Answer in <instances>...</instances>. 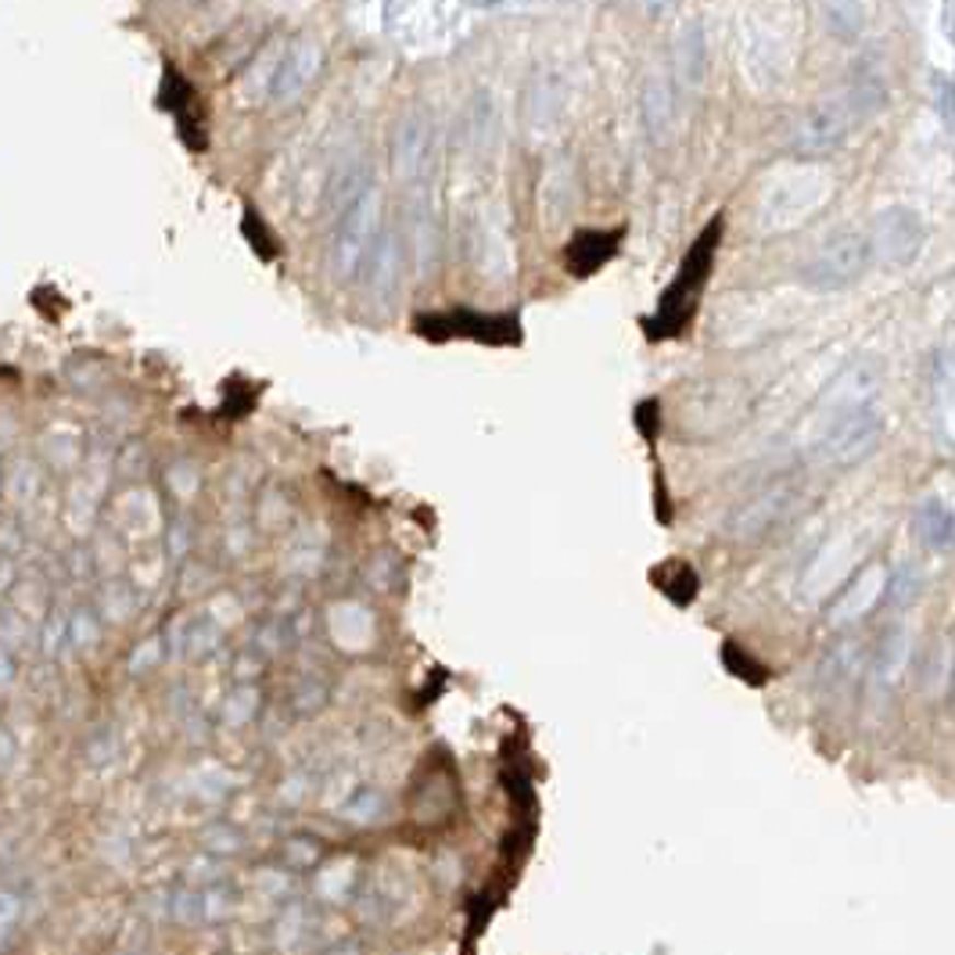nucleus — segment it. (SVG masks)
I'll list each match as a JSON object with an SVG mask.
<instances>
[{
    "label": "nucleus",
    "instance_id": "1",
    "mask_svg": "<svg viewBox=\"0 0 955 955\" xmlns=\"http://www.w3.org/2000/svg\"><path fill=\"white\" fill-rule=\"evenodd\" d=\"M718 238H722V216H715L712 223L704 227V234L690 244V252H687V260H682L676 280L668 284V291L661 295V302H657V313L647 320L651 342L679 338V334L690 327L697 306H701L704 284H707V277H712Z\"/></svg>",
    "mask_w": 955,
    "mask_h": 955
},
{
    "label": "nucleus",
    "instance_id": "11",
    "mask_svg": "<svg viewBox=\"0 0 955 955\" xmlns=\"http://www.w3.org/2000/svg\"><path fill=\"white\" fill-rule=\"evenodd\" d=\"M909 661H912V632L906 625L887 629L884 640L876 643V651H873L870 687L881 693V697H887L901 682V676H906Z\"/></svg>",
    "mask_w": 955,
    "mask_h": 955
},
{
    "label": "nucleus",
    "instance_id": "24",
    "mask_svg": "<svg viewBox=\"0 0 955 955\" xmlns=\"http://www.w3.org/2000/svg\"><path fill=\"white\" fill-rule=\"evenodd\" d=\"M205 841H209L212 851H238L241 848L234 830H209V833H205Z\"/></svg>",
    "mask_w": 955,
    "mask_h": 955
},
{
    "label": "nucleus",
    "instance_id": "25",
    "mask_svg": "<svg viewBox=\"0 0 955 955\" xmlns=\"http://www.w3.org/2000/svg\"><path fill=\"white\" fill-rule=\"evenodd\" d=\"M8 761H11V740H8V733L0 729V769H8Z\"/></svg>",
    "mask_w": 955,
    "mask_h": 955
},
{
    "label": "nucleus",
    "instance_id": "27",
    "mask_svg": "<svg viewBox=\"0 0 955 955\" xmlns=\"http://www.w3.org/2000/svg\"><path fill=\"white\" fill-rule=\"evenodd\" d=\"M11 679V661H8V654L0 651V682H8Z\"/></svg>",
    "mask_w": 955,
    "mask_h": 955
},
{
    "label": "nucleus",
    "instance_id": "17",
    "mask_svg": "<svg viewBox=\"0 0 955 955\" xmlns=\"http://www.w3.org/2000/svg\"><path fill=\"white\" fill-rule=\"evenodd\" d=\"M819 11L826 25H830V33L841 36V41H855L862 33V22H866V4L862 0H819Z\"/></svg>",
    "mask_w": 955,
    "mask_h": 955
},
{
    "label": "nucleus",
    "instance_id": "6",
    "mask_svg": "<svg viewBox=\"0 0 955 955\" xmlns=\"http://www.w3.org/2000/svg\"><path fill=\"white\" fill-rule=\"evenodd\" d=\"M870 249L884 266H909L923 249V223L920 216L909 209H884L876 216Z\"/></svg>",
    "mask_w": 955,
    "mask_h": 955
},
{
    "label": "nucleus",
    "instance_id": "23",
    "mask_svg": "<svg viewBox=\"0 0 955 955\" xmlns=\"http://www.w3.org/2000/svg\"><path fill=\"white\" fill-rule=\"evenodd\" d=\"M170 482H173V488L180 496H191L198 488V471L191 468V463H176V468L170 471Z\"/></svg>",
    "mask_w": 955,
    "mask_h": 955
},
{
    "label": "nucleus",
    "instance_id": "12",
    "mask_svg": "<svg viewBox=\"0 0 955 955\" xmlns=\"http://www.w3.org/2000/svg\"><path fill=\"white\" fill-rule=\"evenodd\" d=\"M284 55H288V41H284L280 33L269 36V41L255 50V58L249 61V69H244L241 83H238V97L244 101V105L269 101V94H274V87H277L280 66H284Z\"/></svg>",
    "mask_w": 955,
    "mask_h": 955
},
{
    "label": "nucleus",
    "instance_id": "20",
    "mask_svg": "<svg viewBox=\"0 0 955 955\" xmlns=\"http://www.w3.org/2000/svg\"><path fill=\"white\" fill-rule=\"evenodd\" d=\"M643 101H647V123H651L654 137H661L665 126H668V115H672V90H668L661 80H651L647 97Z\"/></svg>",
    "mask_w": 955,
    "mask_h": 955
},
{
    "label": "nucleus",
    "instance_id": "5",
    "mask_svg": "<svg viewBox=\"0 0 955 955\" xmlns=\"http://www.w3.org/2000/svg\"><path fill=\"white\" fill-rule=\"evenodd\" d=\"M378 219H381V195L378 187H367L353 205L345 209L338 223V238H334V277L348 280L356 277V269L364 266L373 238H378Z\"/></svg>",
    "mask_w": 955,
    "mask_h": 955
},
{
    "label": "nucleus",
    "instance_id": "2",
    "mask_svg": "<svg viewBox=\"0 0 955 955\" xmlns=\"http://www.w3.org/2000/svg\"><path fill=\"white\" fill-rule=\"evenodd\" d=\"M884 421L876 417V410L859 403V406H841L833 413V421L826 424V432L816 446V457L833 468H848V463L866 460L876 446H881Z\"/></svg>",
    "mask_w": 955,
    "mask_h": 955
},
{
    "label": "nucleus",
    "instance_id": "18",
    "mask_svg": "<svg viewBox=\"0 0 955 955\" xmlns=\"http://www.w3.org/2000/svg\"><path fill=\"white\" fill-rule=\"evenodd\" d=\"M916 536L934 550L948 546L955 536V518L941 503H927V507H920V514H916Z\"/></svg>",
    "mask_w": 955,
    "mask_h": 955
},
{
    "label": "nucleus",
    "instance_id": "4",
    "mask_svg": "<svg viewBox=\"0 0 955 955\" xmlns=\"http://www.w3.org/2000/svg\"><path fill=\"white\" fill-rule=\"evenodd\" d=\"M851 123H855V112H851L848 97L819 101V105H812L797 115L786 148H791L797 159H826V154H833L844 145Z\"/></svg>",
    "mask_w": 955,
    "mask_h": 955
},
{
    "label": "nucleus",
    "instance_id": "9",
    "mask_svg": "<svg viewBox=\"0 0 955 955\" xmlns=\"http://www.w3.org/2000/svg\"><path fill=\"white\" fill-rule=\"evenodd\" d=\"M887 597V572L881 564H870L851 578L844 592L830 603V622L833 625H855L870 611H876Z\"/></svg>",
    "mask_w": 955,
    "mask_h": 955
},
{
    "label": "nucleus",
    "instance_id": "21",
    "mask_svg": "<svg viewBox=\"0 0 955 955\" xmlns=\"http://www.w3.org/2000/svg\"><path fill=\"white\" fill-rule=\"evenodd\" d=\"M920 589H923L920 572H916L912 564L898 567L895 578H887V597H890V603H895L898 611H901V608H909V603H912L916 597H920Z\"/></svg>",
    "mask_w": 955,
    "mask_h": 955
},
{
    "label": "nucleus",
    "instance_id": "3",
    "mask_svg": "<svg viewBox=\"0 0 955 955\" xmlns=\"http://www.w3.org/2000/svg\"><path fill=\"white\" fill-rule=\"evenodd\" d=\"M873 260L870 238L859 234V230H844V234H833L822 249L812 255V263L805 266V288L812 291H837L855 284Z\"/></svg>",
    "mask_w": 955,
    "mask_h": 955
},
{
    "label": "nucleus",
    "instance_id": "7",
    "mask_svg": "<svg viewBox=\"0 0 955 955\" xmlns=\"http://www.w3.org/2000/svg\"><path fill=\"white\" fill-rule=\"evenodd\" d=\"M320 66H324V47H320L313 36H299V41H291L269 101L280 105V108L299 105V101L306 97V90L313 87V80L320 76Z\"/></svg>",
    "mask_w": 955,
    "mask_h": 955
},
{
    "label": "nucleus",
    "instance_id": "15",
    "mask_svg": "<svg viewBox=\"0 0 955 955\" xmlns=\"http://www.w3.org/2000/svg\"><path fill=\"white\" fill-rule=\"evenodd\" d=\"M618 249V234H578L575 244L567 249V266H572L575 277H586L592 269H600L608 260H614Z\"/></svg>",
    "mask_w": 955,
    "mask_h": 955
},
{
    "label": "nucleus",
    "instance_id": "26",
    "mask_svg": "<svg viewBox=\"0 0 955 955\" xmlns=\"http://www.w3.org/2000/svg\"><path fill=\"white\" fill-rule=\"evenodd\" d=\"M11 435H15V428H11L8 417H0V449H4L11 442Z\"/></svg>",
    "mask_w": 955,
    "mask_h": 955
},
{
    "label": "nucleus",
    "instance_id": "10",
    "mask_svg": "<svg viewBox=\"0 0 955 955\" xmlns=\"http://www.w3.org/2000/svg\"><path fill=\"white\" fill-rule=\"evenodd\" d=\"M791 503H794V488L791 485H772V488L758 493L751 503H744V507L733 514L729 525H726V532L733 539H758V536H766L769 528H776L786 518Z\"/></svg>",
    "mask_w": 955,
    "mask_h": 955
},
{
    "label": "nucleus",
    "instance_id": "19",
    "mask_svg": "<svg viewBox=\"0 0 955 955\" xmlns=\"http://www.w3.org/2000/svg\"><path fill=\"white\" fill-rule=\"evenodd\" d=\"M676 76L682 87H693L701 76V33L687 30L679 36V55H676Z\"/></svg>",
    "mask_w": 955,
    "mask_h": 955
},
{
    "label": "nucleus",
    "instance_id": "8",
    "mask_svg": "<svg viewBox=\"0 0 955 955\" xmlns=\"http://www.w3.org/2000/svg\"><path fill=\"white\" fill-rule=\"evenodd\" d=\"M432 154V123L421 108H406L403 119L395 126V140H392V173L395 180H417L428 165Z\"/></svg>",
    "mask_w": 955,
    "mask_h": 955
},
{
    "label": "nucleus",
    "instance_id": "13",
    "mask_svg": "<svg viewBox=\"0 0 955 955\" xmlns=\"http://www.w3.org/2000/svg\"><path fill=\"white\" fill-rule=\"evenodd\" d=\"M364 263H367L370 295L378 302H389L392 291L399 288V274H403V244H399L395 230H378V238H373Z\"/></svg>",
    "mask_w": 955,
    "mask_h": 955
},
{
    "label": "nucleus",
    "instance_id": "16",
    "mask_svg": "<svg viewBox=\"0 0 955 955\" xmlns=\"http://www.w3.org/2000/svg\"><path fill=\"white\" fill-rule=\"evenodd\" d=\"M859 668H862V651H859V643H837V647L830 651L822 657V665H819V682L826 690H848V682L859 676Z\"/></svg>",
    "mask_w": 955,
    "mask_h": 955
},
{
    "label": "nucleus",
    "instance_id": "22",
    "mask_svg": "<svg viewBox=\"0 0 955 955\" xmlns=\"http://www.w3.org/2000/svg\"><path fill=\"white\" fill-rule=\"evenodd\" d=\"M381 812H384V797L378 791H364L353 805L345 808V816L356 819V822H370V819H378Z\"/></svg>",
    "mask_w": 955,
    "mask_h": 955
},
{
    "label": "nucleus",
    "instance_id": "14",
    "mask_svg": "<svg viewBox=\"0 0 955 955\" xmlns=\"http://www.w3.org/2000/svg\"><path fill=\"white\" fill-rule=\"evenodd\" d=\"M241 0H205L198 8V15L191 19L187 41L191 44H209L212 36H223L230 30V22L238 19Z\"/></svg>",
    "mask_w": 955,
    "mask_h": 955
}]
</instances>
